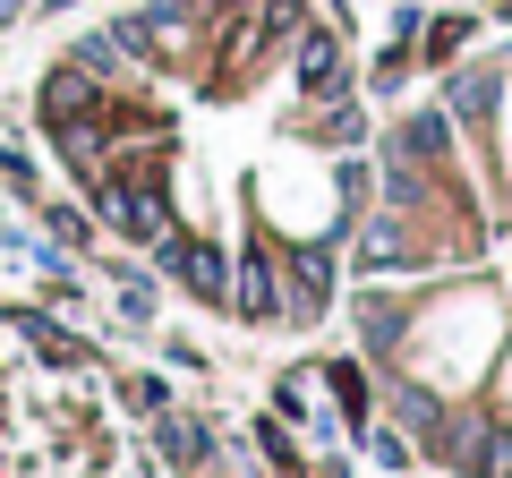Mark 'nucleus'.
Listing matches in <instances>:
<instances>
[{
	"label": "nucleus",
	"mask_w": 512,
	"mask_h": 478,
	"mask_svg": "<svg viewBox=\"0 0 512 478\" xmlns=\"http://www.w3.org/2000/svg\"><path fill=\"white\" fill-rule=\"evenodd\" d=\"M342 43H333V35H299V86H308V94H342Z\"/></svg>",
	"instance_id": "7ed1b4c3"
},
{
	"label": "nucleus",
	"mask_w": 512,
	"mask_h": 478,
	"mask_svg": "<svg viewBox=\"0 0 512 478\" xmlns=\"http://www.w3.org/2000/svg\"><path fill=\"white\" fill-rule=\"evenodd\" d=\"M94 205H103V222H120L128 239H163L171 231V205H163V188H154V180H137V188L103 180V197H94Z\"/></svg>",
	"instance_id": "f257e3e1"
},
{
	"label": "nucleus",
	"mask_w": 512,
	"mask_h": 478,
	"mask_svg": "<svg viewBox=\"0 0 512 478\" xmlns=\"http://www.w3.org/2000/svg\"><path fill=\"white\" fill-rule=\"evenodd\" d=\"M470 470L478 478H512V436H478L470 444Z\"/></svg>",
	"instance_id": "6e6552de"
},
{
	"label": "nucleus",
	"mask_w": 512,
	"mask_h": 478,
	"mask_svg": "<svg viewBox=\"0 0 512 478\" xmlns=\"http://www.w3.org/2000/svg\"><path fill=\"white\" fill-rule=\"evenodd\" d=\"M163 444H171L180 461H197V453H205V427H197V419H163Z\"/></svg>",
	"instance_id": "1a4fd4ad"
},
{
	"label": "nucleus",
	"mask_w": 512,
	"mask_h": 478,
	"mask_svg": "<svg viewBox=\"0 0 512 478\" xmlns=\"http://www.w3.org/2000/svg\"><path fill=\"white\" fill-rule=\"evenodd\" d=\"M60 154H69V163H103V120H60Z\"/></svg>",
	"instance_id": "0eeeda50"
},
{
	"label": "nucleus",
	"mask_w": 512,
	"mask_h": 478,
	"mask_svg": "<svg viewBox=\"0 0 512 478\" xmlns=\"http://www.w3.org/2000/svg\"><path fill=\"white\" fill-rule=\"evenodd\" d=\"M444 103H453L461 120H487V111H495V77L487 69H461L453 86H444Z\"/></svg>",
	"instance_id": "39448f33"
},
{
	"label": "nucleus",
	"mask_w": 512,
	"mask_h": 478,
	"mask_svg": "<svg viewBox=\"0 0 512 478\" xmlns=\"http://www.w3.org/2000/svg\"><path fill=\"white\" fill-rule=\"evenodd\" d=\"M171 274H180L188 291H205V299L222 291V257H214V248H197V239H180V248H171Z\"/></svg>",
	"instance_id": "20e7f679"
},
{
	"label": "nucleus",
	"mask_w": 512,
	"mask_h": 478,
	"mask_svg": "<svg viewBox=\"0 0 512 478\" xmlns=\"http://www.w3.org/2000/svg\"><path fill=\"white\" fill-rule=\"evenodd\" d=\"M239 308H248V316H274L282 308V299H274V265L256 257V248H248V265H239Z\"/></svg>",
	"instance_id": "423d86ee"
},
{
	"label": "nucleus",
	"mask_w": 512,
	"mask_h": 478,
	"mask_svg": "<svg viewBox=\"0 0 512 478\" xmlns=\"http://www.w3.org/2000/svg\"><path fill=\"white\" fill-rule=\"evenodd\" d=\"M35 103H43V120H86V111L103 103V94H94V69H86V60H69V69H52V77H43V94H35Z\"/></svg>",
	"instance_id": "f03ea898"
},
{
	"label": "nucleus",
	"mask_w": 512,
	"mask_h": 478,
	"mask_svg": "<svg viewBox=\"0 0 512 478\" xmlns=\"http://www.w3.org/2000/svg\"><path fill=\"white\" fill-rule=\"evenodd\" d=\"M393 402H402L410 427H436V402H427V393H393Z\"/></svg>",
	"instance_id": "9d476101"
}]
</instances>
